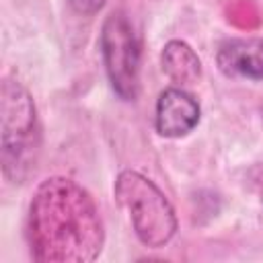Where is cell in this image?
<instances>
[{
  "instance_id": "6da1fadb",
  "label": "cell",
  "mask_w": 263,
  "mask_h": 263,
  "mask_svg": "<svg viewBox=\"0 0 263 263\" xmlns=\"http://www.w3.org/2000/svg\"><path fill=\"white\" fill-rule=\"evenodd\" d=\"M31 257L39 263H88L105 245L92 195L68 177H49L33 193L27 214Z\"/></svg>"
},
{
  "instance_id": "ba28073f",
  "label": "cell",
  "mask_w": 263,
  "mask_h": 263,
  "mask_svg": "<svg viewBox=\"0 0 263 263\" xmlns=\"http://www.w3.org/2000/svg\"><path fill=\"white\" fill-rule=\"evenodd\" d=\"M68 2L78 14H84V16L97 14L105 4V0H68Z\"/></svg>"
},
{
  "instance_id": "5b68a950",
  "label": "cell",
  "mask_w": 263,
  "mask_h": 263,
  "mask_svg": "<svg viewBox=\"0 0 263 263\" xmlns=\"http://www.w3.org/2000/svg\"><path fill=\"white\" fill-rule=\"evenodd\" d=\"M199 117H201V109L197 99L179 86L164 88L156 99L154 125L156 132L164 138L187 136L189 132L195 129Z\"/></svg>"
},
{
  "instance_id": "3957f363",
  "label": "cell",
  "mask_w": 263,
  "mask_h": 263,
  "mask_svg": "<svg viewBox=\"0 0 263 263\" xmlns=\"http://www.w3.org/2000/svg\"><path fill=\"white\" fill-rule=\"evenodd\" d=\"M113 193L117 203L127 212L132 228L142 245L160 249L175 236V208L154 181L138 171H121L115 179Z\"/></svg>"
},
{
  "instance_id": "52a82bcc",
  "label": "cell",
  "mask_w": 263,
  "mask_h": 263,
  "mask_svg": "<svg viewBox=\"0 0 263 263\" xmlns=\"http://www.w3.org/2000/svg\"><path fill=\"white\" fill-rule=\"evenodd\" d=\"M162 72L177 84H193L201 78V60L193 47L181 39H171L160 53Z\"/></svg>"
},
{
  "instance_id": "7a4b0ae2",
  "label": "cell",
  "mask_w": 263,
  "mask_h": 263,
  "mask_svg": "<svg viewBox=\"0 0 263 263\" xmlns=\"http://www.w3.org/2000/svg\"><path fill=\"white\" fill-rule=\"evenodd\" d=\"M0 97L2 173L10 183H23L35 168L39 152L37 109L18 80L6 78Z\"/></svg>"
},
{
  "instance_id": "8992f818",
  "label": "cell",
  "mask_w": 263,
  "mask_h": 263,
  "mask_svg": "<svg viewBox=\"0 0 263 263\" xmlns=\"http://www.w3.org/2000/svg\"><path fill=\"white\" fill-rule=\"evenodd\" d=\"M216 64L228 78L263 80V39H228L218 47Z\"/></svg>"
},
{
  "instance_id": "9c48e42d",
  "label": "cell",
  "mask_w": 263,
  "mask_h": 263,
  "mask_svg": "<svg viewBox=\"0 0 263 263\" xmlns=\"http://www.w3.org/2000/svg\"><path fill=\"white\" fill-rule=\"evenodd\" d=\"M261 111H263V107H261Z\"/></svg>"
},
{
  "instance_id": "277c9868",
  "label": "cell",
  "mask_w": 263,
  "mask_h": 263,
  "mask_svg": "<svg viewBox=\"0 0 263 263\" xmlns=\"http://www.w3.org/2000/svg\"><path fill=\"white\" fill-rule=\"evenodd\" d=\"M101 55L115 95L134 101L140 90V39L125 12H111L101 29Z\"/></svg>"
}]
</instances>
